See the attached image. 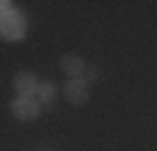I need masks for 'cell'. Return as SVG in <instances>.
<instances>
[{
	"instance_id": "6da1fadb",
	"label": "cell",
	"mask_w": 157,
	"mask_h": 151,
	"mask_svg": "<svg viewBox=\"0 0 157 151\" xmlns=\"http://www.w3.org/2000/svg\"><path fill=\"white\" fill-rule=\"evenodd\" d=\"M0 33L8 40H21L25 33V18L15 10H8L5 15H0Z\"/></svg>"
},
{
	"instance_id": "7a4b0ae2",
	"label": "cell",
	"mask_w": 157,
	"mask_h": 151,
	"mask_svg": "<svg viewBox=\"0 0 157 151\" xmlns=\"http://www.w3.org/2000/svg\"><path fill=\"white\" fill-rule=\"evenodd\" d=\"M10 111H13V116L15 118H21V121H33L38 113H41V106L36 103L33 98H15L13 103H10Z\"/></svg>"
},
{
	"instance_id": "3957f363",
	"label": "cell",
	"mask_w": 157,
	"mask_h": 151,
	"mask_svg": "<svg viewBox=\"0 0 157 151\" xmlns=\"http://www.w3.org/2000/svg\"><path fill=\"white\" fill-rule=\"evenodd\" d=\"M63 93H66V98L71 101V103H76V106L86 103V98H89V88H86V81H81V78H71V81H68V83L63 86Z\"/></svg>"
},
{
	"instance_id": "277c9868",
	"label": "cell",
	"mask_w": 157,
	"mask_h": 151,
	"mask_svg": "<svg viewBox=\"0 0 157 151\" xmlns=\"http://www.w3.org/2000/svg\"><path fill=\"white\" fill-rule=\"evenodd\" d=\"M13 88H15L23 98H31V93H36V91H38V81H36L33 73H15Z\"/></svg>"
},
{
	"instance_id": "5b68a950",
	"label": "cell",
	"mask_w": 157,
	"mask_h": 151,
	"mask_svg": "<svg viewBox=\"0 0 157 151\" xmlns=\"http://www.w3.org/2000/svg\"><path fill=\"white\" fill-rule=\"evenodd\" d=\"M61 68L66 70L68 76H74V78H76V76H81V73H84V68H86V66H84V60L78 58V56H63V58H61Z\"/></svg>"
},
{
	"instance_id": "8992f818",
	"label": "cell",
	"mask_w": 157,
	"mask_h": 151,
	"mask_svg": "<svg viewBox=\"0 0 157 151\" xmlns=\"http://www.w3.org/2000/svg\"><path fill=\"white\" fill-rule=\"evenodd\" d=\"M56 93L53 83H48V81H43V83H38V96H41V101H51Z\"/></svg>"
},
{
	"instance_id": "52a82bcc",
	"label": "cell",
	"mask_w": 157,
	"mask_h": 151,
	"mask_svg": "<svg viewBox=\"0 0 157 151\" xmlns=\"http://www.w3.org/2000/svg\"><path fill=\"white\" fill-rule=\"evenodd\" d=\"M8 5H10V3H8V0H0V13H3V15L8 13Z\"/></svg>"
}]
</instances>
